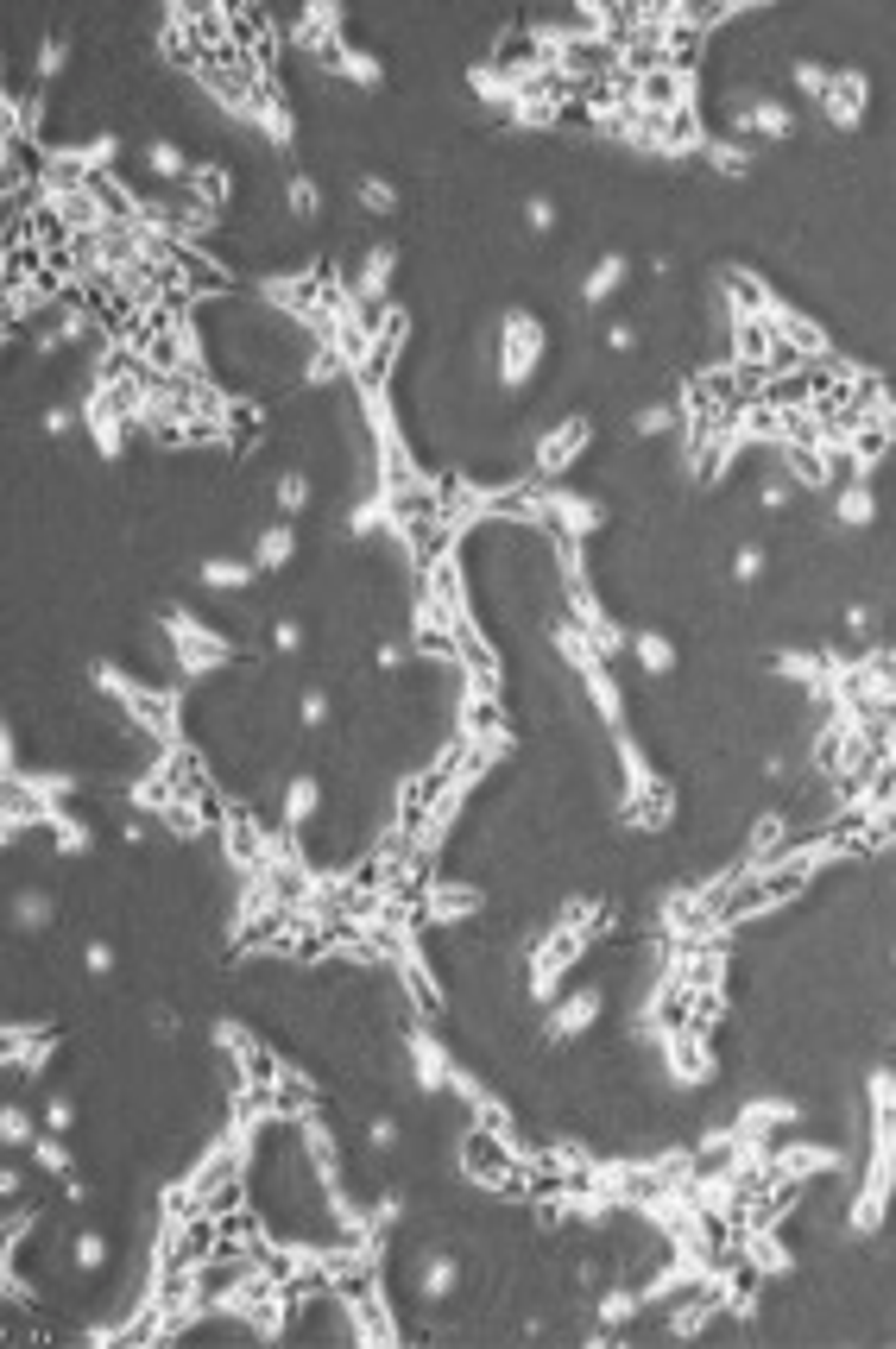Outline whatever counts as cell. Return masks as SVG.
<instances>
[{
	"label": "cell",
	"instance_id": "obj_36",
	"mask_svg": "<svg viewBox=\"0 0 896 1349\" xmlns=\"http://www.w3.org/2000/svg\"><path fill=\"white\" fill-rule=\"evenodd\" d=\"M69 57V38H51L44 51H38V76H57V63Z\"/></svg>",
	"mask_w": 896,
	"mask_h": 1349
},
{
	"label": "cell",
	"instance_id": "obj_15",
	"mask_svg": "<svg viewBox=\"0 0 896 1349\" xmlns=\"http://www.w3.org/2000/svg\"><path fill=\"white\" fill-rule=\"evenodd\" d=\"M139 158H145V170H152V177H164V183H190V170H196V164H190V152H183L177 139H145V145H139Z\"/></svg>",
	"mask_w": 896,
	"mask_h": 1349
},
{
	"label": "cell",
	"instance_id": "obj_20",
	"mask_svg": "<svg viewBox=\"0 0 896 1349\" xmlns=\"http://www.w3.org/2000/svg\"><path fill=\"white\" fill-rule=\"evenodd\" d=\"M417 1281H423V1300H449L455 1287H461V1262L455 1255H423V1268H417Z\"/></svg>",
	"mask_w": 896,
	"mask_h": 1349
},
{
	"label": "cell",
	"instance_id": "obj_35",
	"mask_svg": "<svg viewBox=\"0 0 896 1349\" xmlns=\"http://www.w3.org/2000/svg\"><path fill=\"white\" fill-rule=\"evenodd\" d=\"M272 650H303V625H297V619H278V625H272Z\"/></svg>",
	"mask_w": 896,
	"mask_h": 1349
},
{
	"label": "cell",
	"instance_id": "obj_13",
	"mask_svg": "<svg viewBox=\"0 0 896 1349\" xmlns=\"http://www.w3.org/2000/svg\"><path fill=\"white\" fill-rule=\"evenodd\" d=\"M790 1123H802V1104H790V1098H752L739 1110V1129H752V1135H777Z\"/></svg>",
	"mask_w": 896,
	"mask_h": 1349
},
{
	"label": "cell",
	"instance_id": "obj_19",
	"mask_svg": "<svg viewBox=\"0 0 896 1349\" xmlns=\"http://www.w3.org/2000/svg\"><path fill=\"white\" fill-rule=\"evenodd\" d=\"M32 1167H38V1173H51L57 1186H63V1180H76V1161H69V1148H63V1135H57V1129H44V1135L32 1142Z\"/></svg>",
	"mask_w": 896,
	"mask_h": 1349
},
{
	"label": "cell",
	"instance_id": "obj_3",
	"mask_svg": "<svg viewBox=\"0 0 896 1349\" xmlns=\"http://www.w3.org/2000/svg\"><path fill=\"white\" fill-rule=\"evenodd\" d=\"M588 442H594V423H588V417H562V423H550V429L537 436V448H531V474H537V480L569 474V467L588 455Z\"/></svg>",
	"mask_w": 896,
	"mask_h": 1349
},
{
	"label": "cell",
	"instance_id": "obj_8",
	"mask_svg": "<svg viewBox=\"0 0 896 1349\" xmlns=\"http://www.w3.org/2000/svg\"><path fill=\"white\" fill-rule=\"evenodd\" d=\"M392 271H398V246H373V253L360 259V278H354V297H360V309H385Z\"/></svg>",
	"mask_w": 896,
	"mask_h": 1349
},
{
	"label": "cell",
	"instance_id": "obj_40",
	"mask_svg": "<svg viewBox=\"0 0 896 1349\" xmlns=\"http://www.w3.org/2000/svg\"><path fill=\"white\" fill-rule=\"evenodd\" d=\"M82 410H69V404H57V410H44V436H63L69 423H76Z\"/></svg>",
	"mask_w": 896,
	"mask_h": 1349
},
{
	"label": "cell",
	"instance_id": "obj_27",
	"mask_svg": "<svg viewBox=\"0 0 896 1349\" xmlns=\"http://www.w3.org/2000/svg\"><path fill=\"white\" fill-rule=\"evenodd\" d=\"M676 423H682V410H676V404H644V410L632 417V429H638V436H670Z\"/></svg>",
	"mask_w": 896,
	"mask_h": 1349
},
{
	"label": "cell",
	"instance_id": "obj_41",
	"mask_svg": "<svg viewBox=\"0 0 896 1349\" xmlns=\"http://www.w3.org/2000/svg\"><path fill=\"white\" fill-rule=\"evenodd\" d=\"M19 1192H25V1173H19V1167H6V1173H0V1199H6V1205H19Z\"/></svg>",
	"mask_w": 896,
	"mask_h": 1349
},
{
	"label": "cell",
	"instance_id": "obj_1",
	"mask_svg": "<svg viewBox=\"0 0 896 1349\" xmlns=\"http://www.w3.org/2000/svg\"><path fill=\"white\" fill-rule=\"evenodd\" d=\"M158 631H164V644H171L177 674H190V681H196V674H215V669H234V663L246 657L227 631H215L208 619H196V612H183V606H171Z\"/></svg>",
	"mask_w": 896,
	"mask_h": 1349
},
{
	"label": "cell",
	"instance_id": "obj_21",
	"mask_svg": "<svg viewBox=\"0 0 896 1349\" xmlns=\"http://www.w3.org/2000/svg\"><path fill=\"white\" fill-rule=\"evenodd\" d=\"M638 1312H644V1293H638V1287H619V1293H600V1312H594V1318H600V1331H625Z\"/></svg>",
	"mask_w": 896,
	"mask_h": 1349
},
{
	"label": "cell",
	"instance_id": "obj_34",
	"mask_svg": "<svg viewBox=\"0 0 896 1349\" xmlns=\"http://www.w3.org/2000/svg\"><path fill=\"white\" fill-rule=\"evenodd\" d=\"M733 575H739V581H758V575H764V549H752V543H745V549L733 556Z\"/></svg>",
	"mask_w": 896,
	"mask_h": 1349
},
{
	"label": "cell",
	"instance_id": "obj_2",
	"mask_svg": "<svg viewBox=\"0 0 896 1349\" xmlns=\"http://www.w3.org/2000/svg\"><path fill=\"white\" fill-rule=\"evenodd\" d=\"M550 354V328L531 316V309H512L505 322H499V379L518 391L524 379H531V366Z\"/></svg>",
	"mask_w": 896,
	"mask_h": 1349
},
{
	"label": "cell",
	"instance_id": "obj_16",
	"mask_svg": "<svg viewBox=\"0 0 896 1349\" xmlns=\"http://www.w3.org/2000/svg\"><path fill=\"white\" fill-rule=\"evenodd\" d=\"M625 271H632V259H625V253H606V259L588 271V284H581V303H588V309H600V303H606V297L625 284Z\"/></svg>",
	"mask_w": 896,
	"mask_h": 1349
},
{
	"label": "cell",
	"instance_id": "obj_42",
	"mask_svg": "<svg viewBox=\"0 0 896 1349\" xmlns=\"http://www.w3.org/2000/svg\"><path fill=\"white\" fill-rule=\"evenodd\" d=\"M373 663H379V669H398V663H404V644H379Z\"/></svg>",
	"mask_w": 896,
	"mask_h": 1349
},
{
	"label": "cell",
	"instance_id": "obj_10",
	"mask_svg": "<svg viewBox=\"0 0 896 1349\" xmlns=\"http://www.w3.org/2000/svg\"><path fill=\"white\" fill-rule=\"evenodd\" d=\"M291 556H297V518H278V524H265V530L253 537V568H259V575H278Z\"/></svg>",
	"mask_w": 896,
	"mask_h": 1349
},
{
	"label": "cell",
	"instance_id": "obj_17",
	"mask_svg": "<svg viewBox=\"0 0 896 1349\" xmlns=\"http://www.w3.org/2000/svg\"><path fill=\"white\" fill-rule=\"evenodd\" d=\"M720 177H752V164H758V145H745V139H708V152H701Z\"/></svg>",
	"mask_w": 896,
	"mask_h": 1349
},
{
	"label": "cell",
	"instance_id": "obj_23",
	"mask_svg": "<svg viewBox=\"0 0 896 1349\" xmlns=\"http://www.w3.org/2000/svg\"><path fill=\"white\" fill-rule=\"evenodd\" d=\"M284 208H291L297 221H316V215H322V189H316L310 170H297V177L284 183Z\"/></svg>",
	"mask_w": 896,
	"mask_h": 1349
},
{
	"label": "cell",
	"instance_id": "obj_30",
	"mask_svg": "<svg viewBox=\"0 0 896 1349\" xmlns=\"http://www.w3.org/2000/svg\"><path fill=\"white\" fill-rule=\"evenodd\" d=\"M44 1129H57V1135H69V1129H76V1098H63V1091H51V1098H44Z\"/></svg>",
	"mask_w": 896,
	"mask_h": 1349
},
{
	"label": "cell",
	"instance_id": "obj_14",
	"mask_svg": "<svg viewBox=\"0 0 896 1349\" xmlns=\"http://www.w3.org/2000/svg\"><path fill=\"white\" fill-rule=\"evenodd\" d=\"M316 801H322V782H316V776H291L284 807H278V826H284V832H303V826L316 820Z\"/></svg>",
	"mask_w": 896,
	"mask_h": 1349
},
{
	"label": "cell",
	"instance_id": "obj_28",
	"mask_svg": "<svg viewBox=\"0 0 896 1349\" xmlns=\"http://www.w3.org/2000/svg\"><path fill=\"white\" fill-rule=\"evenodd\" d=\"M328 712H335L328 687H303V700H297V719H303V731H322V725H328Z\"/></svg>",
	"mask_w": 896,
	"mask_h": 1349
},
{
	"label": "cell",
	"instance_id": "obj_38",
	"mask_svg": "<svg viewBox=\"0 0 896 1349\" xmlns=\"http://www.w3.org/2000/svg\"><path fill=\"white\" fill-rule=\"evenodd\" d=\"M606 347H613V354H632V347H638V328H632V322H613V328H606Z\"/></svg>",
	"mask_w": 896,
	"mask_h": 1349
},
{
	"label": "cell",
	"instance_id": "obj_22",
	"mask_svg": "<svg viewBox=\"0 0 896 1349\" xmlns=\"http://www.w3.org/2000/svg\"><path fill=\"white\" fill-rule=\"evenodd\" d=\"M354 202H360V208H373V215H398V183H385V177L360 170V177H354Z\"/></svg>",
	"mask_w": 896,
	"mask_h": 1349
},
{
	"label": "cell",
	"instance_id": "obj_32",
	"mask_svg": "<svg viewBox=\"0 0 896 1349\" xmlns=\"http://www.w3.org/2000/svg\"><path fill=\"white\" fill-rule=\"evenodd\" d=\"M790 499H796V486H790L783 474H777V480H764V492H758V505H764V511H790Z\"/></svg>",
	"mask_w": 896,
	"mask_h": 1349
},
{
	"label": "cell",
	"instance_id": "obj_4",
	"mask_svg": "<svg viewBox=\"0 0 896 1349\" xmlns=\"http://www.w3.org/2000/svg\"><path fill=\"white\" fill-rule=\"evenodd\" d=\"M480 908H486V889H474V883H461V877H430V883H423V902H417L423 927H467Z\"/></svg>",
	"mask_w": 896,
	"mask_h": 1349
},
{
	"label": "cell",
	"instance_id": "obj_5",
	"mask_svg": "<svg viewBox=\"0 0 896 1349\" xmlns=\"http://www.w3.org/2000/svg\"><path fill=\"white\" fill-rule=\"evenodd\" d=\"M600 1009H606V990H600V984H581L575 996H556V1003L543 1009V1041H550V1047L581 1041V1034L600 1022Z\"/></svg>",
	"mask_w": 896,
	"mask_h": 1349
},
{
	"label": "cell",
	"instance_id": "obj_39",
	"mask_svg": "<svg viewBox=\"0 0 896 1349\" xmlns=\"http://www.w3.org/2000/svg\"><path fill=\"white\" fill-rule=\"evenodd\" d=\"M847 631H853V644H872V612H865V606H847Z\"/></svg>",
	"mask_w": 896,
	"mask_h": 1349
},
{
	"label": "cell",
	"instance_id": "obj_11",
	"mask_svg": "<svg viewBox=\"0 0 896 1349\" xmlns=\"http://www.w3.org/2000/svg\"><path fill=\"white\" fill-rule=\"evenodd\" d=\"M196 581H202L208 593H246V587L259 581V568H253V556H208V562L196 568Z\"/></svg>",
	"mask_w": 896,
	"mask_h": 1349
},
{
	"label": "cell",
	"instance_id": "obj_6",
	"mask_svg": "<svg viewBox=\"0 0 896 1349\" xmlns=\"http://www.w3.org/2000/svg\"><path fill=\"white\" fill-rule=\"evenodd\" d=\"M865 101H872V76H865V69H834L821 114H828L834 126H859V120H865Z\"/></svg>",
	"mask_w": 896,
	"mask_h": 1349
},
{
	"label": "cell",
	"instance_id": "obj_18",
	"mask_svg": "<svg viewBox=\"0 0 896 1349\" xmlns=\"http://www.w3.org/2000/svg\"><path fill=\"white\" fill-rule=\"evenodd\" d=\"M632 657H638V669H644V674H676V663H682V657H676V644H670L663 631H638V638H632Z\"/></svg>",
	"mask_w": 896,
	"mask_h": 1349
},
{
	"label": "cell",
	"instance_id": "obj_31",
	"mask_svg": "<svg viewBox=\"0 0 896 1349\" xmlns=\"http://www.w3.org/2000/svg\"><path fill=\"white\" fill-rule=\"evenodd\" d=\"M524 227H531V234H550V227H556V202H550V196H524Z\"/></svg>",
	"mask_w": 896,
	"mask_h": 1349
},
{
	"label": "cell",
	"instance_id": "obj_12",
	"mask_svg": "<svg viewBox=\"0 0 896 1349\" xmlns=\"http://www.w3.org/2000/svg\"><path fill=\"white\" fill-rule=\"evenodd\" d=\"M834 518H840L847 530H872V524H878V492H872V480H847V486L834 492Z\"/></svg>",
	"mask_w": 896,
	"mask_h": 1349
},
{
	"label": "cell",
	"instance_id": "obj_43",
	"mask_svg": "<svg viewBox=\"0 0 896 1349\" xmlns=\"http://www.w3.org/2000/svg\"><path fill=\"white\" fill-rule=\"evenodd\" d=\"M891 965H896V946H891Z\"/></svg>",
	"mask_w": 896,
	"mask_h": 1349
},
{
	"label": "cell",
	"instance_id": "obj_24",
	"mask_svg": "<svg viewBox=\"0 0 896 1349\" xmlns=\"http://www.w3.org/2000/svg\"><path fill=\"white\" fill-rule=\"evenodd\" d=\"M69 1262H76L82 1274L107 1268V1236H101V1230H76V1243H69Z\"/></svg>",
	"mask_w": 896,
	"mask_h": 1349
},
{
	"label": "cell",
	"instance_id": "obj_9",
	"mask_svg": "<svg viewBox=\"0 0 896 1349\" xmlns=\"http://www.w3.org/2000/svg\"><path fill=\"white\" fill-rule=\"evenodd\" d=\"M183 189H190V208H202V215H221V208L234 202V170H227V164H196Z\"/></svg>",
	"mask_w": 896,
	"mask_h": 1349
},
{
	"label": "cell",
	"instance_id": "obj_37",
	"mask_svg": "<svg viewBox=\"0 0 896 1349\" xmlns=\"http://www.w3.org/2000/svg\"><path fill=\"white\" fill-rule=\"evenodd\" d=\"M366 1142H373V1148L385 1154V1148L398 1142V1123H392V1116H373V1123H366Z\"/></svg>",
	"mask_w": 896,
	"mask_h": 1349
},
{
	"label": "cell",
	"instance_id": "obj_26",
	"mask_svg": "<svg viewBox=\"0 0 896 1349\" xmlns=\"http://www.w3.org/2000/svg\"><path fill=\"white\" fill-rule=\"evenodd\" d=\"M51 914H57V908H51V895H38V889H25V895L13 902V921H19L25 933H38V927H51Z\"/></svg>",
	"mask_w": 896,
	"mask_h": 1349
},
{
	"label": "cell",
	"instance_id": "obj_7",
	"mask_svg": "<svg viewBox=\"0 0 896 1349\" xmlns=\"http://www.w3.org/2000/svg\"><path fill=\"white\" fill-rule=\"evenodd\" d=\"M796 133V114L783 107V101H752L739 120H733V139H745V145H758V139H790Z\"/></svg>",
	"mask_w": 896,
	"mask_h": 1349
},
{
	"label": "cell",
	"instance_id": "obj_33",
	"mask_svg": "<svg viewBox=\"0 0 896 1349\" xmlns=\"http://www.w3.org/2000/svg\"><path fill=\"white\" fill-rule=\"evenodd\" d=\"M82 971L107 978V971H114V946H107V940H88V946H82Z\"/></svg>",
	"mask_w": 896,
	"mask_h": 1349
},
{
	"label": "cell",
	"instance_id": "obj_25",
	"mask_svg": "<svg viewBox=\"0 0 896 1349\" xmlns=\"http://www.w3.org/2000/svg\"><path fill=\"white\" fill-rule=\"evenodd\" d=\"M303 505H310V480L297 467L278 474V518H303Z\"/></svg>",
	"mask_w": 896,
	"mask_h": 1349
},
{
	"label": "cell",
	"instance_id": "obj_29",
	"mask_svg": "<svg viewBox=\"0 0 896 1349\" xmlns=\"http://www.w3.org/2000/svg\"><path fill=\"white\" fill-rule=\"evenodd\" d=\"M0 1142H6V1148H32V1142H38V1129H32V1116H25V1104H6V1116H0Z\"/></svg>",
	"mask_w": 896,
	"mask_h": 1349
}]
</instances>
